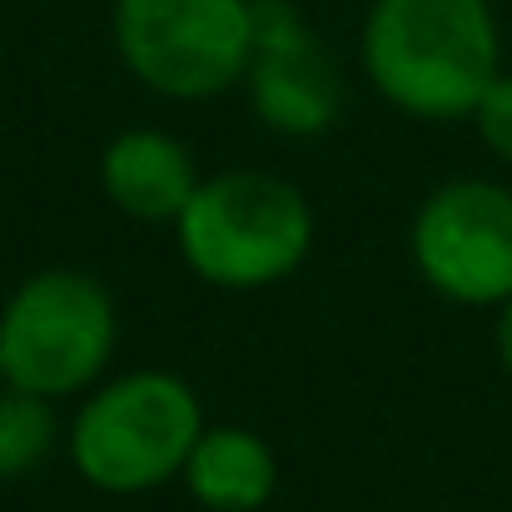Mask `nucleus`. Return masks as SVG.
I'll return each instance as SVG.
<instances>
[{
	"instance_id": "nucleus-5",
	"label": "nucleus",
	"mask_w": 512,
	"mask_h": 512,
	"mask_svg": "<svg viewBox=\"0 0 512 512\" xmlns=\"http://www.w3.org/2000/svg\"><path fill=\"white\" fill-rule=\"evenodd\" d=\"M125 70L170 100H209L249 75L254 0H115Z\"/></svg>"
},
{
	"instance_id": "nucleus-10",
	"label": "nucleus",
	"mask_w": 512,
	"mask_h": 512,
	"mask_svg": "<svg viewBox=\"0 0 512 512\" xmlns=\"http://www.w3.org/2000/svg\"><path fill=\"white\" fill-rule=\"evenodd\" d=\"M55 443V413L45 398L0 388V478H25Z\"/></svg>"
},
{
	"instance_id": "nucleus-11",
	"label": "nucleus",
	"mask_w": 512,
	"mask_h": 512,
	"mask_svg": "<svg viewBox=\"0 0 512 512\" xmlns=\"http://www.w3.org/2000/svg\"><path fill=\"white\" fill-rule=\"evenodd\" d=\"M473 120H478V130H483L488 150H493L498 160H508L512 165V75H498V80L488 85V95L478 100Z\"/></svg>"
},
{
	"instance_id": "nucleus-12",
	"label": "nucleus",
	"mask_w": 512,
	"mask_h": 512,
	"mask_svg": "<svg viewBox=\"0 0 512 512\" xmlns=\"http://www.w3.org/2000/svg\"><path fill=\"white\" fill-rule=\"evenodd\" d=\"M498 358H503V368L512 378V299L503 304V319H498Z\"/></svg>"
},
{
	"instance_id": "nucleus-1",
	"label": "nucleus",
	"mask_w": 512,
	"mask_h": 512,
	"mask_svg": "<svg viewBox=\"0 0 512 512\" xmlns=\"http://www.w3.org/2000/svg\"><path fill=\"white\" fill-rule=\"evenodd\" d=\"M498 20L488 0H373L363 70L373 90L418 120H463L498 80Z\"/></svg>"
},
{
	"instance_id": "nucleus-7",
	"label": "nucleus",
	"mask_w": 512,
	"mask_h": 512,
	"mask_svg": "<svg viewBox=\"0 0 512 512\" xmlns=\"http://www.w3.org/2000/svg\"><path fill=\"white\" fill-rule=\"evenodd\" d=\"M254 115L289 140L329 130L343 110V80L289 0H254V55H249Z\"/></svg>"
},
{
	"instance_id": "nucleus-4",
	"label": "nucleus",
	"mask_w": 512,
	"mask_h": 512,
	"mask_svg": "<svg viewBox=\"0 0 512 512\" xmlns=\"http://www.w3.org/2000/svg\"><path fill=\"white\" fill-rule=\"evenodd\" d=\"M115 299L75 269L25 279L0 314L5 383L35 398H70L90 388L115 353Z\"/></svg>"
},
{
	"instance_id": "nucleus-13",
	"label": "nucleus",
	"mask_w": 512,
	"mask_h": 512,
	"mask_svg": "<svg viewBox=\"0 0 512 512\" xmlns=\"http://www.w3.org/2000/svg\"><path fill=\"white\" fill-rule=\"evenodd\" d=\"M0 388H5V363H0Z\"/></svg>"
},
{
	"instance_id": "nucleus-6",
	"label": "nucleus",
	"mask_w": 512,
	"mask_h": 512,
	"mask_svg": "<svg viewBox=\"0 0 512 512\" xmlns=\"http://www.w3.org/2000/svg\"><path fill=\"white\" fill-rule=\"evenodd\" d=\"M413 264L453 304L512 299V194L488 179L433 189L413 219Z\"/></svg>"
},
{
	"instance_id": "nucleus-3",
	"label": "nucleus",
	"mask_w": 512,
	"mask_h": 512,
	"mask_svg": "<svg viewBox=\"0 0 512 512\" xmlns=\"http://www.w3.org/2000/svg\"><path fill=\"white\" fill-rule=\"evenodd\" d=\"M204 418L184 378L140 368L85 398L70 428V463L100 493H150L184 473Z\"/></svg>"
},
{
	"instance_id": "nucleus-8",
	"label": "nucleus",
	"mask_w": 512,
	"mask_h": 512,
	"mask_svg": "<svg viewBox=\"0 0 512 512\" xmlns=\"http://www.w3.org/2000/svg\"><path fill=\"white\" fill-rule=\"evenodd\" d=\"M100 184L115 209L140 224H179L194 189L204 184L189 150L165 130H125L100 155Z\"/></svg>"
},
{
	"instance_id": "nucleus-2",
	"label": "nucleus",
	"mask_w": 512,
	"mask_h": 512,
	"mask_svg": "<svg viewBox=\"0 0 512 512\" xmlns=\"http://www.w3.org/2000/svg\"><path fill=\"white\" fill-rule=\"evenodd\" d=\"M184 264L219 289H269L314 249L309 199L264 170L214 174L174 224Z\"/></svg>"
},
{
	"instance_id": "nucleus-9",
	"label": "nucleus",
	"mask_w": 512,
	"mask_h": 512,
	"mask_svg": "<svg viewBox=\"0 0 512 512\" xmlns=\"http://www.w3.org/2000/svg\"><path fill=\"white\" fill-rule=\"evenodd\" d=\"M179 478L209 512H259L279 488V463L249 428H204Z\"/></svg>"
}]
</instances>
